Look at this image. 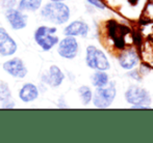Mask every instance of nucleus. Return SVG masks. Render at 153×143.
<instances>
[{"label":"nucleus","instance_id":"obj_1","mask_svg":"<svg viewBox=\"0 0 153 143\" xmlns=\"http://www.w3.org/2000/svg\"><path fill=\"white\" fill-rule=\"evenodd\" d=\"M41 16L46 21L54 24H64L70 18V8L62 2L47 3L41 10Z\"/></svg>","mask_w":153,"mask_h":143},{"label":"nucleus","instance_id":"obj_9","mask_svg":"<svg viewBox=\"0 0 153 143\" xmlns=\"http://www.w3.org/2000/svg\"><path fill=\"white\" fill-rule=\"evenodd\" d=\"M3 70L15 78H24L27 69L20 58H14L3 63Z\"/></svg>","mask_w":153,"mask_h":143},{"label":"nucleus","instance_id":"obj_3","mask_svg":"<svg viewBox=\"0 0 153 143\" xmlns=\"http://www.w3.org/2000/svg\"><path fill=\"white\" fill-rule=\"evenodd\" d=\"M85 61L88 67L97 71H107L111 67L109 61L104 53L94 46H89L87 48Z\"/></svg>","mask_w":153,"mask_h":143},{"label":"nucleus","instance_id":"obj_15","mask_svg":"<svg viewBox=\"0 0 153 143\" xmlns=\"http://www.w3.org/2000/svg\"><path fill=\"white\" fill-rule=\"evenodd\" d=\"M42 5V0H21L19 3V10L36 12Z\"/></svg>","mask_w":153,"mask_h":143},{"label":"nucleus","instance_id":"obj_7","mask_svg":"<svg viewBox=\"0 0 153 143\" xmlns=\"http://www.w3.org/2000/svg\"><path fill=\"white\" fill-rule=\"evenodd\" d=\"M59 54L67 59H73L78 52V44L74 36H67L59 44Z\"/></svg>","mask_w":153,"mask_h":143},{"label":"nucleus","instance_id":"obj_16","mask_svg":"<svg viewBox=\"0 0 153 143\" xmlns=\"http://www.w3.org/2000/svg\"><path fill=\"white\" fill-rule=\"evenodd\" d=\"M92 83L97 88L105 87L108 84V76L107 74H105L104 71H98L92 76Z\"/></svg>","mask_w":153,"mask_h":143},{"label":"nucleus","instance_id":"obj_11","mask_svg":"<svg viewBox=\"0 0 153 143\" xmlns=\"http://www.w3.org/2000/svg\"><path fill=\"white\" fill-rule=\"evenodd\" d=\"M89 32V25L83 21H74L65 28L64 33L67 36H82L85 37Z\"/></svg>","mask_w":153,"mask_h":143},{"label":"nucleus","instance_id":"obj_17","mask_svg":"<svg viewBox=\"0 0 153 143\" xmlns=\"http://www.w3.org/2000/svg\"><path fill=\"white\" fill-rule=\"evenodd\" d=\"M12 100V93H10V89L8 87L7 83L1 81L0 82V102L4 103L6 101Z\"/></svg>","mask_w":153,"mask_h":143},{"label":"nucleus","instance_id":"obj_8","mask_svg":"<svg viewBox=\"0 0 153 143\" xmlns=\"http://www.w3.org/2000/svg\"><path fill=\"white\" fill-rule=\"evenodd\" d=\"M5 17L7 22L15 30H20L26 27L27 25V17L22 14L21 10H14V8H7L5 12Z\"/></svg>","mask_w":153,"mask_h":143},{"label":"nucleus","instance_id":"obj_20","mask_svg":"<svg viewBox=\"0 0 153 143\" xmlns=\"http://www.w3.org/2000/svg\"><path fill=\"white\" fill-rule=\"evenodd\" d=\"M52 2H62V1H65V0H50Z\"/></svg>","mask_w":153,"mask_h":143},{"label":"nucleus","instance_id":"obj_4","mask_svg":"<svg viewBox=\"0 0 153 143\" xmlns=\"http://www.w3.org/2000/svg\"><path fill=\"white\" fill-rule=\"evenodd\" d=\"M116 93L117 90L114 82H111L108 87H98L94 97L92 98L95 107L100 109L108 108L115 100Z\"/></svg>","mask_w":153,"mask_h":143},{"label":"nucleus","instance_id":"obj_19","mask_svg":"<svg viewBox=\"0 0 153 143\" xmlns=\"http://www.w3.org/2000/svg\"><path fill=\"white\" fill-rule=\"evenodd\" d=\"M88 2H89V3H91L92 5L96 6V7L101 8V10L105 8V4L103 3V2L101 1V0H88Z\"/></svg>","mask_w":153,"mask_h":143},{"label":"nucleus","instance_id":"obj_6","mask_svg":"<svg viewBox=\"0 0 153 143\" xmlns=\"http://www.w3.org/2000/svg\"><path fill=\"white\" fill-rule=\"evenodd\" d=\"M107 29H108V34L115 42V46L119 49H123L125 47V36L127 33L130 32L126 26L118 24L114 20L107 22Z\"/></svg>","mask_w":153,"mask_h":143},{"label":"nucleus","instance_id":"obj_10","mask_svg":"<svg viewBox=\"0 0 153 143\" xmlns=\"http://www.w3.org/2000/svg\"><path fill=\"white\" fill-rule=\"evenodd\" d=\"M17 51V44L6 32L4 28H0V55L10 56Z\"/></svg>","mask_w":153,"mask_h":143},{"label":"nucleus","instance_id":"obj_5","mask_svg":"<svg viewBox=\"0 0 153 143\" xmlns=\"http://www.w3.org/2000/svg\"><path fill=\"white\" fill-rule=\"evenodd\" d=\"M125 99L127 103L133 106H146L149 107L151 103V97L146 89L137 85H131L125 92Z\"/></svg>","mask_w":153,"mask_h":143},{"label":"nucleus","instance_id":"obj_14","mask_svg":"<svg viewBox=\"0 0 153 143\" xmlns=\"http://www.w3.org/2000/svg\"><path fill=\"white\" fill-rule=\"evenodd\" d=\"M38 97V87L36 85L31 84V83H26V84L23 85V87L20 89V92H19V98L24 103H29V102L34 101Z\"/></svg>","mask_w":153,"mask_h":143},{"label":"nucleus","instance_id":"obj_18","mask_svg":"<svg viewBox=\"0 0 153 143\" xmlns=\"http://www.w3.org/2000/svg\"><path fill=\"white\" fill-rule=\"evenodd\" d=\"M78 92H79V95H80L81 100H82L83 105H88V104L92 101L93 93H92V90L90 87L81 86L80 88L78 89Z\"/></svg>","mask_w":153,"mask_h":143},{"label":"nucleus","instance_id":"obj_2","mask_svg":"<svg viewBox=\"0 0 153 143\" xmlns=\"http://www.w3.org/2000/svg\"><path fill=\"white\" fill-rule=\"evenodd\" d=\"M56 28L40 26L34 32V40L44 51H49L59 43V37L55 35Z\"/></svg>","mask_w":153,"mask_h":143},{"label":"nucleus","instance_id":"obj_13","mask_svg":"<svg viewBox=\"0 0 153 143\" xmlns=\"http://www.w3.org/2000/svg\"><path fill=\"white\" fill-rule=\"evenodd\" d=\"M119 63L123 69L132 70L139 65V55L133 50L124 51L119 56Z\"/></svg>","mask_w":153,"mask_h":143},{"label":"nucleus","instance_id":"obj_12","mask_svg":"<svg viewBox=\"0 0 153 143\" xmlns=\"http://www.w3.org/2000/svg\"><path fill=\"white\" fill-rule=\"evenodd\" d=\"M64 79H65L64 73L56 65H51L50 69H49L48 74L43 77L44 82H46L51 87H59L62 83Z\"/></svg>","mask_w":153,"mask_h":143}]
</instances>
